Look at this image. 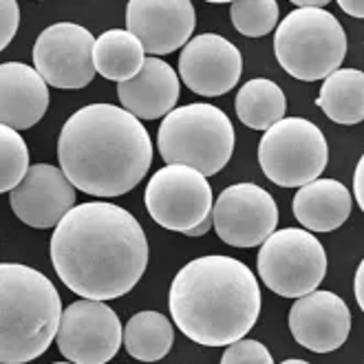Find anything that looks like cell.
I'll return each instance as SVG.
<instances>
[{
    "mask_svg": "<svg viewBox=\"0 0 364 364\" xmlns=\"http://www.w3.org/2000/svg\"><path fill=\"white\" fill-rule=\"evenodd\" d=\"M29 148L9 126L0 128V192L16 190L29 173Z\"/></svg>",
    "mask_w": 364,
    "mask_h": 364,
    "instance_id": "24",
    "label": "cell"
},
{
    "mask_svg": "<svg viewBox=\"0 0 364 364\" xmlns=\"http://www.w3.org/2000/svg\"><path fill=\"white\" fill-rule=\"evenodd\" d=\"M281 364H309L307 360H298V358H291V360H285V362H281Z\"/></svg>",
    "mask_w": 364,
    "mask_h": 364,
    "instance_id": "33",
    "label": "cell"
},
{
    "mask_svg": "<svg viewBox=\"0 0 364 364\" xmlns=\"http://www.w3.org/2000/svg\"><path fill=\"white\" fill-rule=\"evenodd\" d=\"M62 173L84 195L122 197L153 164L144 124L115 104H89L64 122L58 137Z\"/></svg>",
    "mask_w": 364,
    "mask_h": 364,
    "instance_id": "2",
    "label": "cell"
},
{
    "mask_svg": "<svg viewBox=\"0 0 364 364\" xmlns=\"http://www.w3.org/2000/svg\"><path fill=\"white\" fill-rule=\"evenodd\" d=\"M55 342L60 353L73 364H106L122 347L124 327L115 309L82 298L64 309Z\"/></svg>",
    "mask_w": 364,
    "mask_h": 364,
    "instance_id": "10",
    "label": "cell"
},
{
    "mask_svg": "<svg viewBox=\"0 0 364 364\" xmlns=\"http://www.w3.org/2000/svg\"><path fill=\"white\" fill-rule=\"evenodd\" d=\"M210 228H214L212 217H208V219H205L203 223H199L195 230H190V232H188V237H195V239H197V237H203V234H208V232H210Z\"/></svg>",
    "mask_w": 364,
    "mask_h": 364,
    "instance_id": "32",
    "label": "cell"
},
{
    "mask_svg": "<svg viewBox=\"0 0 364 364\" xmlns=\"http://www.w3.org/2000/svg\"><path fill=\"white\" fill-rule=\"evenodd\" d=\"M20 25V9L16 0L0 3V49H7Z\"/></svg>",
    "mask_w": 364,
    "mask_h": 364,
    "instance_id": "27",
    "label": "cell"
},
{
    "mask_svg": "<svg viewBox=\"0 0 364 364\" xmlns=\"http://www.w3.org/2000/svg\"><path fill=\"white\" fill-rule=\"evenodd\" d=\"M351 192L336 179H316L298 188L291 201L294 217L309 232H333L351 217Z\"/></svg>",
    "mask_w": 364,
    "mask_h": 364,
    "instance_id": "19",
    "label": "cell"
},
{
    "mask_svg": "<svg viewBox=\"0 0 364 364\" xmlns=\"http://www.w3.org/2000/svg\"><path fill=\"white\" fill-rule=\"evenodd\" d=\"M53 364H73V362H53Z\"/></svg>",
    "mask_w": 364,
    "mask_h": 364,
    "instance_id": "34",
    "label": "cell"
},
{
    "mask_svg": "<svg viewBox=\"0 0 364 364\" xmlns=\"http://www.w3.org/2000/svg\"><path fill=\"white\" fill-rule=\"evenodd\" d=\"M353 195H355L360 210L364 212V155L360 157V161L355 166V173H353Z\"/></svg>",
    "mask_w": 364,
    "mask_h": 364,
    "instance_id": "28",
    "label": "cell"
},
{
    "mask_svg": "<svg viewBox=\"0 0 364 364\" xmlns=\"http://www.w3.org/2000/svg\"><path fill=\"white\" fill-rule=\"evenodd\" d=\"M95 38L75 23H55L42 31L33 45V69L49 87L84 89L93 82Z\"/></svg>",
    "mask_w": 364,
    "mask_h": 364,
    "instance_id": "11",
    "label": "cell"
},
{
    "mask_svg": "<svg viewBox=\"0 0 364 364\" xmlns=\"http://www.w3.org/2000/svg\"><path fill=\"white\" fill-rule=\"evenodd\" d=\"M9 205L16 217L29 228H58L75 208V186L51 164H36L16 190L9 192Z\"/></svg>",
    "mask_w": 364,
    "mask_h": 364,
    "instance_id": "15",
    "label": "cell"
},
{
    "mask_svg": "<svg viewBox=\"0 0 364 364\" xmlns=\"http://www.w3.org/2000/svg\"><path fill=\"white\" fill-rule=\"evenodd\" d=\"M62 301L55 285L29 265H0V360L27 364L58 338Z\"/></svg>",
    "mask_w": 364,
    "mask_h": 364,
    "instance_id": "4",
    "label": "cell"
},
{
    "mask_svg": "<svg viewBox=\"0 0 364 364\" xmlns=\"http://www.w3.org/2000/svg\"><path fill=\"white\" fill-rule=\"evenodd\" d=\"M316 106L331 122L353 126L364 119V73L338 69L320 87Z\"/></svg>",
    "mask_w": 364,
    "mask_h": 364,
    "instance_id": "21",
    "label": "cell"
},
{
    "mask_svg": "<svg viewBox=\"0 0 364 364\" xmlns=\"http://www.w3.org/2000/svg\"><path fill=\"white\" fill-rule=\"evenodd\" d=\"M347 31L325 9H294L276 27L274 53L296 80H327L347 55Z\"/></svg>",
    "mask_w": 364,
    "mask_h": 364,
    "instance_id": "6",
    "label": "cell"
},
{
    "mask_svg": "<svg viewBox=\"0 0 364 364\" xmlns=\"http://www.w3.org/2000/svg\"><path fill=\"white\" fill-rule=\"evenodd\" d=\"M93 58L102 77L122 84L139 75L146 62V51L128 29H109L97 38Z\"/></svg>",
    "mask_w": 364,
    "mask_h": 364,
    "instance_id": "20",
    "label": "cell"
},
{
    "mask_svg": "<svg viewBox=\"0 0 364 364\" xmlns=\"http://www.w3.org/2000/svg\"><path fill=\"white\" fill-rule=\"evenodd\" d=\"M195 25L197 14L190 0H131L126 5V29L151 58L186 47Z\"/></svg>",
    "mask_w": 364,
    "mask_h": 364,
    "instance_id": "14",
    "label": "cell"
},
{
    "mask_svg": "<svg viewBox=\"0 0 364 364\" xmlns=\"http://www.w3.org/2000/svg\"><path fill=\"white\" fill-rule=\"evenodd\" d=\"M221 364H274V360L263 342L243 338L223 351Z\"/></svg>",
    "mask_w": 364,
    "mask_h": 364,
    "instance_id": "26",
    "label": "cell"
},
{
    "mask_svg": "<svg viewBox=\"0 0 364 364\" xmlns=\"http://www.w3.org/2000/svg\"><path fill=\"white\" fill-rule=\"evenodd\" d=\"M327 5V0H294L296 9H325Z\"/></svg>",
    "mask_w": 364,
    "mask_h": 364,
    "instance_id": "31",
    "label": "cell"
},
{
    "mask_svg": "<svg viewBox=\"0 0 364 364\" xmlns=\"http://www.w3.org/2000/svg\"><path fill=\"white\" fill-rule=\"evenodd\" d=\"M237 117L254 131H269L274 124L285 119L287 100L283 89L267 77L245 82L234 100Z\"/></svg>",
    "mask_w": 364,
    "mask_h": 364,
    "instance_id": "22",
    "label": "cell"
},
{
    "mask_svg": "<svg viewBox=\"0 0 364 364\" xmlns=\"http://www.w3.org/2000/svg\"><path fill=\"white\" fill-rule=\"evenodd\" d=\"M340 9L353 16V18H364V0H340Z\"/></svg>",
    "mask_w": 364,
    "mask_h": 364,
    "instance_id": "30",
    "label": "cell"
},
{
    "mask_svg": "<svg viewBox=\"0 0 364 364\" xmlns=\"http://www.w3.org/2000/svg\"><path fill=\"white\" fill-rule=\"evenodd\" d=\"M175 342V329L159 311H139L124 327V347L139 362H157L168 355Z\"/></svg>",
    "mask_w": 364,
    "mask_h": 364,
    "instance_id": "23",
    "label": "cell"
},
{
    "mask_svg": "<svg viewBox=\"0 0 364 364\" xmlns=\"http://www.w3.org/2000/svg\"><path fill=\"white\" fill-rule=\"evenodd\" d=\"M261 287L254 272L232 256H201L183 265L168 294L177 329L203 347H230L243 340L261 314Z\"/></svg>",
    "mask_w": 364,
    "mask_h": 364,
    "instance_id": "3",
    "label": "cell"
},
{
    "mask_svg": "<svg viewBox=\"0 0 364 364\" xmlns=\"http://www.w3.org/2000/svg\"><path fill=\"white\" fill-rule=\"evenodd\" d=\"M144 203L155 223L188 234L212 217V188L208 177L188 166H164L146 186Z\"/></svg>",
    "mask_w": 364,
    "mask_h": 364,
    "instance_id": "9",
    "label": "cell"
},
{
    "mask_svg": "<svg viewBox=\"0 0 364 364\" xmlns=\"http://www.w3.org/2000/svg\"><path fill=\"white\" fill-rule=\"evenodd\" d=\"M51 263L73 294L106 303L135 289L148 267V241L128 210L91 201L53 230Z\"/></svg>",
    "mask_w": 364,
    "mask_h": 364,
    "instance_id": "1",
    "label": "cell"
},
{
    "mask_svg": "<svg viewBox=\"0 0 364 364\" xmlns=\"http://www.w3.org/2000/svg\"><path fill=\"white\" fill-rule=\"evenodd\" d=\"M49 84L23 62L0 64V122L14 131H27L49 109Z\"/></svg>",
    "mask_w": 364,
    "mask_h": 364,
    "instance_id": "17",
    "label": "cell"
},
{
    "mask_svg": "<svg viewBox=\"0 0 364 364\" xmlns=\"http://www.w3.org/2000/svg\"><path fill=\"white\" fill-rule=\"evenodd\" d=\"M327 161L329 146L323 131L303 117L281 119L259 144L263 175L281 188H303L320 179Z\"/></svg>",
    "mask_w": 364,
    "mask_h": 364,
    "instance_id": "7",
    "label": "cell"
},
{
    "mask_svg": "<svg viewBox=\"0 0 364 364\" xmlns=\"http://www.w3.org/2000/svg\"><path fill=\"white\" fill-rule=\"evenodd\" d=\"M219 239L232 247L263 245L278 225V205L267 190L256 183L225 188L212 208Z\"/></svg>",
    "mask_w": 364,
    "mask_h": 364,
    "instance_id": "12",
    "label": "cell"
},
{
    "mask_svg": "<svg viewBox=\"0 0 364 364\" xmlns=\"http://www.w3.org/2000/svg\"><path fill=\"white\" fill-rule=\"evenodd\" d=\"M117 97L137 119H159L175 111L179 77L168 62L148 55L137 77L117 84Z\"/></svg>",
    "mask_w": 364,
    "mask_h": 364,
    "instance_id": "18",
    "label": "cell"
},
{
    "mask_svg": "<svg viewBox=\"0 0 364 364\" xmlns=\"http://www.w3.org/2000/svg\"><path fill=\"white\" fill-rule=\"evenodd\" d=\"M256 265L267 289L283 298H303L325 281L327 254L311 232L285 228L263 243Z\"/></svg>",
    "mask_w": 364,
    "mask_h": 364,
    "instance_id": "8",
    "label": "cell"
},
{
    "mask_svg": "<svg viewBox=\"0 0 364 364\" xmlns=\"http://www.w3.org/2000/svg\"><path fill=\"white\" fill-rule=\"evenodd\" d=\"M157 148L166 166H188L212 177L228 166L234 153V126L212 104L179 106L164 117Z\"/></svg>",
    "mask_w": 364,
    "mask_h": 364,
    "instance_id": "5",
    "label": "cell"
},
{
    "mask_svg": "<svg viewBox=\"0 0 364 364\" xmlns=\"http://www.w3.org/2000/svg\"><path fill=\"white\" fill-rule=\"evenodd\" d=\"M243 55L237 45L219 33L192 38L179 55V75L186 87L203 97H219L239 84Z\"/></svg>",
    "mask_w": 364,
    "mask_h": 364,
    "instance_id": "13",
    "label": "cell"
},
{
    "mask_svg": "<svg viewBox=\"0 0 364 364\" xmlns=\"http://www.w3.org/2000/svg\"><path fill=\"white\" fill-rule=\"evenodd\" d=\"M353 291H355V301H358V307L364 311V259L360 261V265H358V269H355Z\"/></svg>",
    "mask_w": 364,
    "mask_h": 364,
    "instance_id": "29",
    "label": "cell"
},
{
    "mask_svg": "<svg viewBox=\"0 0 364 364\" xmlns=\"http://www.w3.org/2000/svg\"><path fill=\"white\" fill-rule=\"evenodd\" d=\"M289 331L301 347L314 353H329L347 342L351 311L333 291H311L289 309Z\"/></svg>",
    "mask_w": 364,
    "mask_h": 364,
    "instance_id": "16",
    "label": "cell"
},
{
    "mask_svg": "<svg viewBox=\"0 0 364 364\" xmlns=\"http://www.w3.org/2000/svg\"><path fill=\"white\" fill-rule=\"evenodd\" d=\"M276 0H237L230 5L232 25L247 38H263L276 29L278 23Z\"/></svg>",
    "mask_w": 364,
    "mask_h": 364,
    "instance_id": "25",
    "label": "cell"
}]
</instances>
